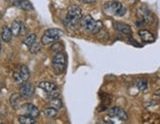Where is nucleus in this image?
<instances>
[{"label":"nucleus","instance_id":"12","mask_svg":"<svg viewBox=\"0 0 160 124\" xmlns=\"http://www.w3.org/2000/svg\"><path fill=\"white\" fill-rule=\"evenodd\" d=\"M138 34H140L142 40H143L144 43H153L155 40L154 36L148 30H141L138 32Z\"/></svg>","mask_w":160,"mask_h":124},{"label":"nucleus","instance_id":"24","mask_svg":"<svg viewBox=\"0 0 160 124\" xmlns=\"http://www.w3.org/2000/svg\"><path fill=\"white\" fill-rule=\"evenodd\" d=\"M63 48V45H62L60 43H53V44L51 45V50H53V51H58V52H60L61 51V49Z\"/></svg>","mask_w":160,"mask_h":124},{"label":"nucleus","instance_id":"15","mask_svg":"<svg viewBox=\"0 0 160 124\" xmlns=\"http://www.w3.org/2000/svg\"><path fill=\"white\" fill-rule=\"evenodd\" d=\"M49 106L56 109H59L63 106V103H62L60 98H58V96H49Z\"/></svg>","mask_w":160,"mask_h":124},{"label":"nucleus","instance_id":"22","mask_svg":"<svg viewBox=\"0 0 160 124\" xmlns=\"http://www.w3.org/2000/svg\"><path fill=\"white\" fill-rule=\"evenodd\" d=\"M43 113H44V115L45 116H47V117H55L57 115V109L56 108H54V107H52V106H50V107H46V108H44L43 109Z\"/></svg>","mask_w":160,"mask_h":124},{"label":"nucleus","instance_id":"3","mask_svg":"<svg viewBox=\"0 0 160 124\" xmlns=\"http://www.w3.org/2000/svg\"><path fill=\"white\" fill-rule=\"evenodd\" d=\"M62 34H63V32L59 29H55V28L48 29L47 31H45L44 34L41 38V44L43 45L53 44L55 40H57L60 37H62Z\"/></svg>","mask_w":160,"mask_h":124},{"label":"nucleus","instance_id":"17","mask_svg":"<svg viewBox=\"0 0 160 124\" xmlns=\"http://www.w3.org/2000/svg\"><path fill=\"white\" fill-rule=\"evenodd\" d=\"M20 101H21V95L20 93H14L10 96V103L13 106V108H18L20 106Z\"/></svg>","mask_w":160,"mask_h":124},{"label":"nucleus","instance_id":"6","mask_svg":"<svg viewBox=\"0 0 160 124\" xmlns=\"http://www.w3.org/2000/svg\"><path fill=\"white\" fill-rule=\"evenodd\" d=\"M138 20L142 21L143 24H150L153 21V15L151 14V12L145 6H142L141 8L138 9Z\"/></svg>","mask_w":160,"mask_h":124},{"label":"nucleus","instance_id":"10","mask_svg":"<svg viewBox=\"0 0 160 124\" xmlns=\"http://www.w3.org/2000/svg\"><path fill=\"white\" fill-rule=\"evenodd\" d=\"M108 114L110 116H112V117H117V118H119L122 121H127L128 120V114L121 107H118V106L111 107L108 110Z\"/></svg>","mask_w":160,"mask_h":124},{"label":"nucleus","instance_id":"13","mask_svg":"<svg viewBox=\"0 0 160 124\" xmlns=\"http://www.w3.org/2000/svg\"><path fill=\"white\" fill-rule=\"evenodd\" d=\"M114 26V29L117 30L118 32H121L123 34H132V29L131 27L127 24H123L120 22H115L113 24Z\"/></svg>","mask_w":160,"mask_h":124},{"label":"nucleus","instance_id":"21","mask_svg":"<svg viewBox=\"0 0 160 124\" xmlns=\"http://www.w3.org/2000/svg\"><path fill=\"white\" fill-rule=\"evenodd\" d=\"M37 40V36H36V34H28V36L26 37V39L23 40V44L27 46H30L32 45L34 41Z\"/></svg>","mask_w":160,"mask_h":124},{"label":"nucleus","instance_id":"5","mask_svg":"<svg viewBox=\"0 0 160 124\" xmlns=\"http://www.w3.org/2000/svg\"><path fill=\"white\" fill-rule=\"evenodd\" d=\"M13 78L16 83L22 84L30 78V70L26 65H19L13 73Z\"/></svg>","mask_w":160,"mask_h":124},{"label":"nucleus","instance_id":"11","mask_svg":"<svg viewBox=\"0 0 160 124\" xmlns=\"http://www.w3.org/2000/svg\"><path fill=\"white\" fill-rule=\"evenodd\" d=\"M23 109L25 110L26 114L30 115L32 117H38L39 115L38 108L36 106H33L32 103H25L23 106Z\"/></svg>","mask_w":160,"mask_h":124},{"label":"nucleus","instance_id":"14","mask_svg":"<svg viewBox=\"0 0 160 124\" xmlns=\"http://www.w3.org/2000/svg\"><path fill=\"white\" fill-rule=\"evenodd\" d=\"M12 32L10 30V28L8 26L4 25L1 29V38L5 41V43H10L12 39Z\"/></svg>","mask_w":160,"mask_h":124},{"label":"nucleus","instance_id":"18","mask_svg":"<svg viewBox=\"0 0 160 124\" xmlns=\"http://www.w3.org/2000/svg\"><path fill=\"white\" fill-rule=\"evenodd\" d=\"M19 122L22 124H33L36 123V120H34V117H32L30 115H20L19 116Z\"/></svg>","mask_w":160,"mask_h":124},{"label":"nucleus","instance_id":"30","mask_svg":"<svg viewBox=\"0 0 160 124\" xmlns=\"http://www.w3.org/2000/svg\"><path fill=\"white\" fill-rule=\"evenodd\" d=\"M0 50H1V40H0Z\"/></svg>","mask_w":160,"mask_h":124},{"label":"nucleus","instance_id":"26","mask_svg":"<svg viewBox=\"0 0 160 124\" xmlns=\"http://www.w3.org/2000/svg\"><path fill=\"white\" fill-rule=\"evenodd\" d=\"M79 1L82 2V3H93L96 1V0H79Z\"/></svg>","mask_w":160,"mask_h":124},{"label":"nucleus","instance_id":"9","mask_svg":"<svg viewBox=\"0 0 160 124\" xmlns=\"http://www.w3.org/2000/svg\"><path fill=\"white\" fill-rule=\"evenodd\" d=\"M34 93V88L31 84V83H28L27 81L22 83V85L20 86V95L23 98H31Z\"/></svg>","mask_w":160,"mask_h":124},{"label":"nucleus","instance_id":"27","mask_svg":"<svg viewBox=\"0 0 160 124\" xmlns=\"http://www.w3.org/2000/svg\"><path fill=\"white\" fill-rule=\"evenodd\" d=\"M129 40H130V43H131L132 44H135L136 46H141V44H137V43H136V40H135V39H133L132 38H130V39H129Z\"/></svg>","mask_w":160,"mask_h":124},{"label":"nucleus","instance_id":"8","mask_svg":"<svg viewBox=\"0 0 160 124\" xmlns=\"http://www.w3.org/2000/svg\"><path fill=\"white\" fill-rule=\"evenodd\" d=\"M80 24L85 31L92 33L94 27H95V24H96V21L90 15H87V16L82 17L81 21H80Z\"/></svg>","mask_w":160,"mask_h":124},{"label":"nucleus","instance_id":"19","mask_svg":"<svg viewBox=\"0 0 160 124\" xmlns=\"http://www.w3.org/2000/svg\"><path fill=\"white\" fill-rule=\"evenodd\" d=\"M18 5L21 9H23L25 11H31L33 9V6L32 4L30 2V1H28V0H22V1H18Z\"/></svg>","mask_w":160,"mask_h":124},{"label":"nucleus","instance_id":"1","mask_svg":"<svg viewBox=\"0 0 160 124\" xmlns=\"http://www.w3.org/2000/svg\"><path fill=\"white\" fill-rule=\"evenodd\" d=\"M82 17V9L78 5H70L67 9V15L64 19V25L68 29H76Z\"/></svg>","mask_w":160,"mask_h":124},{"label":"nucleus","instance_id":"2","mask_svg":"<svg viewBox=\"0 0 160 124\" xmlns=\"http://www.w3.org/2000/svg\"><path fill=\"white\" fill-rule=\"evenodd\" d=\"M104 10L107 14H111V15H116V16H123L126 14L127 10L126 8L122 5L121 2L116 1H108L104 4Z\"/></svg>","mask_w":160,"mask_h":124},{"label":"nucleus","instance_id":"25","mask_svg":"<svg viewBox=\"0 0 160 124\" xmlns=\"http://www.w3.org/2000/svg\"><path fill=\"white\" fill-rule=\"evenodd\" d=\"M102 26H103L102 22H100V21H96V24H95V27H94V29H93L92 33H93V34L99 33L100 30L102 29Z\"/></svg>","mask_w":160,"mask_h":124},{"label":"nucleus","instance_id":"4","mask_svg":"<svg viewBox=\"0 0 160 124\" xmlns=\"http://www.w3.org/2000/svg\"><path fill=\"white\" fill-rule=\"evenodd\" d=\"M52 66L56 74H62L66 68V56L64 53L57 52L52 59Z\"/></svg>","mask_w":160,"mask_h":124},{"label":"nucleus","instance_id":"7","mask_svg":"<svg viewBox=\"0 0 160 124\" xmlns=\"http://www.w3.org/2000/svg\"><path fill=\"white\" fill-rule=\"evenodd\" d=\"M38 87L43 90L45 93H47L50 96H59V92H58V89H57V86L53 84L51 82H48V81H41L39 84H38Z\"/></svg>","mask_w":160,"mask_h":124},{"label":"nucleus","instance_id":"23","mask_svg":"<svg viewBox=\"0 0 160 124\" xmlns=\"http://www.w3.org/2000/svg\"><path fill=\"white\" fill-rule=\"evenodd\" d=\"M30 47V52L31 53H38L40 49H41V45L39 43H37V41H34V43L29 46Z\"/></svg>","mask_w":160,"mask_h":124},{"label":"nucleus","instance_id":"16","mask_svg":"<svg viewBox=\"0 0 160 124\" xmlns=\"http://www.w3.org/2000/svg\"><path fill=\"white\" fill-rule=\"evenodd\" d=\"M22 27H23V25L21 22H19V21H14V22L11 24V28H10L13 36H16V37L19 36V34H21Z\"/></svg>","mask_w":160,"mask_h":124},{"label":"nucleus","instance_id":"29","mask_svg":"<svg viewBox=\"0 0 160 124\" xmlns=\"http://www.w3.org/2000/svg\"><path fill=\"white\" fill-rule=\"evenodd\" d=\"M2 18V13H1V11H0V19Z\"/></svg>","mask_w":160,"mask_h":124},{"label":"nucleus","instance_id":"31","mask_svg":"<svg viewBox=\"0 0 160 124\" xmlns=\"http://www.w3.org/2000/svg\"><path fill=\"white\" fill-rule=\"evenodd\" d=\"M158 94H159V96H160V91H159V93H158Z\"/></svg>","mask_w":160,"mask_h":124},{"label":"nucleus","instance_id":"28","mask_svg":"<svg viewBox=\"0 0 160 124\" xmlns=\"http://www.w3.org/2000/svg\"><path fill=\"white\" fill-rule=\"evenodd\" d=\"M8 1H10V2H18L19 0H8Z\"/></svg>","mask_w":160,"mask_h":124},{"label":"nucleus","instance_id":"20","mask_svg":"<svg viewBox=\"0 0 160 124\" xmlns=\"http://www.w3.org/2000/svg\"><path fill=\"white\" fill-rule=\"evenodd\" d=\"M135 84L137 86V88L140 90V91H145L148 89V81L145 79H138L136 80Z\"/></svg>","mask_w":160,"mask_h":124}]
</instances>
